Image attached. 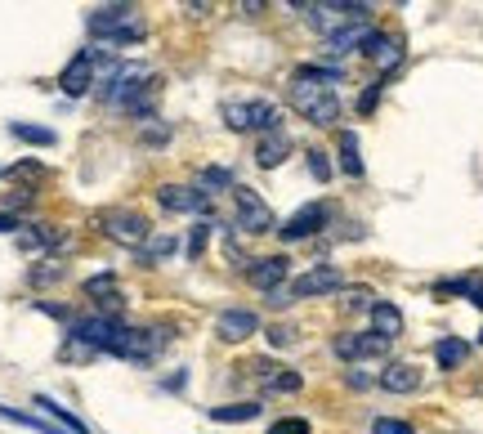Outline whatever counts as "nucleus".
Segmentation results:
<instances>
[{
	"label": "nucleus",
	"mask_w": 483,
	"mask_h": 434,
	"mask_svg": "<svg viewBox=\"0 0 483 434\" xmlns=\"http://www.w3.org/2000/svg\"><path fill=\"white\" fill-rule=\"evenodd\" d=\"M341 72H327V68H314L305 63L296 77H291V108L300 116H309L314 125H332L341 116V99H336V86Z\"/></svg>",
	"instance_id": "obj_1"
},
{
	"label": "nucleus",
	"mask_w": 483,
	"mask_h": 434,
	"mask_svg": "<svg viewBox=\"0 0 483 434\" xmlns=\"http://www.w3.org/2000/svg\"><path fill=\"white\" fill-rule=\"evenodd\" d=\"M90 32H95L99 41H108V45H134L148 27H143V18L134 14V5H104V9L90 14Z\"/></svg>",
	"instance_id": "obj_2"
},
{
	"label": "nucleus",
	"mask_w": 483,
	"mask_h": 434,
	"mask_svg": "<svg viewBox=\"0 0 483 434\" xmlns=\"http://www.w3.org/2000/svg\"><path fill=\"white\" fill-rule=\"evenodd\" d=\"M224 121H229V130H260V134H269V130H282L278 121V108L269 104V99H229L224 104Z\"/></svg>",
	"instance_id": "obj_3"
},
{
	"label": "nucleus",
	"mask_w": 483,
	"mask_h": 434,
	"mask_svg": "<svg viewBox=\"0 0 483 434\" xmlns=\"http://www.w3.org/2000/svg\"><path fill=\"white\" fill-rule=\"evenodd\" d=\"M309 9V23L318 27V32H327V36H336V32H345V27H359L371 18V9L367 5H345V0H336V5H305Z\"/></svg>",
	"instance_id": "obj_4"
},
{
	"label": "nucleus",
	"mask_w": 483,
	"mask_h": 434,
	"mask_svg": "<svg viewBox=\"0 0 483 434\" xmlns=\"http://www.w3.org/2000/svg\"><path fill=\"white\" fill-rule=\"evenodd\" d=\"M121 336H125V327L117 319H108V314H95V319H81V323H72V340H81L86 349H108V354H117Z\"/></svg>",
	"instance_id": "obj_5"
},
{
	"label": "nucleus",
	"mask_w": 483,
	"mask_h": 434,
	"mask_svg": "<svg viewBox=\"0 0 483 434\" xmlns=\"http://www.w3.org/2000/svg\"><path fill=\"white\" fill-rule=\"evenodd\" d=\"M166 327H125V336H121L117 354L121 358H130V363H152L161 349H166Z\"/></svg>",
	"instance_id": "obj_6"
},
{
	"label": "nucleus",
	"mask_w": 483,
	"mask_h": 434,
	"mask_svg": "<svg viewBox=\"0 0 483 434\" xmlns=\"http://www.w3.org/2000/svg\"><path fill=\"white\" fill-rule=\"evenodd\" d=\"M233 207H238V228H246V233H273V228H278L269 202H264L255 189H246V184L233 189Z\"/></svg>",
	"instance_id": "obj_7"
},
{
	"label": "nucleus",
	"mask_w": 483,
	"mask_h": 434,
	"mask_svg": "<svg viewBox=\"0 0 483 434\" xmlns=\"http://www.w3.org/2000/svg\"><path fill=\"white\" fill-rule=\"evenodd\" d=\"M99 228L113 237V242H121V246H143L148 242V219L139 216V211H104L99 216Z\"/></svg>",
	"instance_id": "obj_8"
},
{
	"label": "nucleus",
	"mask_w": 483,
	"mask_h": 434,
	"mask_svg": "<svg viewBox=\"0 0 483 434\" xmlns=\"http://www.w3.org/2000/svg\"><path fill=\"white\" fill-rule=\"evenodd\" d=\"M341 269L332 264H318V269H305L296 282H291V300H314V296H327V291H341Z\"/></svg>",
	"instance_id": "obj_9"
},
{
	"label": "nucleus",
	"mask_w": 483,
	"mask_h": 434,
	"mask_svg": "<svg viewBox=\"0 0 483 434\" xmlns=\"http://www.w3.org/2000/svg\"><path fill=\"white\" fill-rule=\"evenodd\" d=\"M336 358H345V363H359V358H380L385 349H389V340L385 336H376V331H345V336H336Z\"/></svg>",
	"instance_id": "obj_10"
},
{
	"label": "nucleus",
	"mask_w": 483,
	"mask_h": 434,
	"mask_svg": "<svg viewBox=\"0 0 483 434\" xmlns=\"http://www.w3.org/2000/svg\"><path fill=\"white\" fill-rule=\"evenodd\" d=\"M59 86H63V95H72V99H81L90 86H95V54L90 50H81V54H72V63L63 68V77H59Z\"/></svg>",
	"instance_id": "obj_11"
},
{
	"label": "nucleus",
	"mask_w": 483,
	"mask_h": 434,
	"mask_svg": "<svg viewBox=\"0 0 483 434\" xmlns=\"http://www.w3.org/2000/svg\"><path fill=\"white\" fill-rule=\"evenodd\" d=\"M323 224H327V207H323V202H309V207H300L296 216L287 219L278 233H282L287 242H305V237H314Z\"/></svg>",
	"instance_id": "obj_12"
},
{
	"label": "nucleus",
	"mask_w": 483,
	"mask_h": 434,
	"mask_svg": "<svg viewBox=\"0 0 483 434\" xmlns=\"http://www.w3.org/2000/svg\"><path fill=\"white\" fill-rule=\"evenodd\" d=\"M157 202H161L166 211H179V216H193V211H211L206 193H197V189H184V184H161V189H157Z\"/></svg>",
	"instance_id": "obj_13"
},
{
	"label": "nucleus",
	"mask_w": 483,
	"mask_h": 434,
	"mask_svg": "<svg viewBox=\"0 0 483 434\" xmlns=\"http://www.w3.org/2000/svg\"><path fill=\"white\" fill-rule=\"evenodd\" d=\"M287 273H291V264L282 260V255H264V260H255L251 269H246V278L260 287V291H282V282H287Z\"/></svg>",
	"instance_id": "obj_14"
},
{
	"label": "nucleus",
	"mask_w": 483,
	"mask_h": 434,
	"mask_svg": "<svg viewBox=\"0 0 483 434\" xmlns=\"http://www.w3.org/2000/svg\"><path fill=\"white\" fill-rule=\"evenodd\" d=\"M287 152H291V139H287V130H269V134H260V143H255V162H260L264 171L282 166V162H287Z\"/></svg>",
	"instance_id": "obj_15"
},
{
	"label": "nucleus",
	"mask_w": 483,
	"mask_h": 434,
	"mask_svg": "<svg viewBox=\"0 0 483 434\" xmlns=\"http://www.w3.org/2000/svg\"><path fill=\"white\" fill-rule=\"evenodd\" d=\"M215 331H220V340H246V336L260 331V319H255L251 309H224Z\"/></svg>",
	"instance_id": "obj_16"
},
{
	"label": "nucleus",
	"mask_w": 483,
	"mask_h": 434,
	"mask_svg": "<svg viewBox=\"0 0 483 434\" xmlns=\"http://www.w3.org/2000/svg\"><path fill=\"white\" fill-rule=\"evenodd\" d=\"M362 54H367V59H371L376 68H385V72H389V68H398V59H403L398 41H389L385 32H371V36L362 41Z\"/></svg>",
	"instance_id": "obj_17"
},
{
	"label": "nucleus",
	"mask_w": 483,
	"mask_h": 434,
	"mask_svg": "<svg viewBox=\"0 0 483 434\" xmlns=\"http://www.w3.org/2000/svg\"><path fill=\"white\" fill-rule=\"evenodd\" d=\"M380 390H389V394H412V390H421V372H416L412 363H389V367L380 372Z\"/></svg>",
	"instance_id": "obj_18"
},
{
	"label": "nucleus",
	"mask_w": 483,
	"mask_h": 434,
	"mask_svg": "<svg viewBox=\"0 0 483 434\" xmlns=\"http://www.w3.org/2000/svg\"><path fill=\"white\" fill-rule=\"evenodd\" d=\"M371 327H376V336L394 340V336L403 331V314H398V305H389V300H376V305H371Z\"/></svg>",
	"instance_id": "obj_19"
},
{
	"label": "nucleus",
	"mask_w": 483,
	"mask_h": 434,
	"mask_svg": "<svg viewBox=\"0 0 483 434\" xmlns=\"http://www.w3.org/2000/svg\"><path fill=\"white\" fill-rule=\"evenodd\" d=\"M139 251H143L148 264H161V260H170V255L179 251V242H175V233H148V242H143Z\"/></svg>",
	"instance_id": "obj_20"
},
{
	"label": "nucleus",
	"mask_w": 483,
	"mask_h": 434,
	"mask_svg": "<svg viewBox=\"0 0 483 434\" xmlns=\"http://www.w3.org/2000/svg\"><path fill=\"white\" fill-rule=\"evenodd\" d=\"M305 381H300V372H291V367H269L264 372V390L269 394H296Z\"/></svg>",
	"instance_id": "obj_21"
},
{
	"label": "nucleus",
	"mask_w": 483,
	"mask_h": 434,
	"mask_svg": "<svg viewBox=\"0 0 483 434\" xmlns=\"http://www.w3.org/2000/svg\"><path fill=\"white\" fill-rule=\"evenodd\" d=\"M371 36V27L359 23V27H345V32H336V36H327V50L332 54H350V50H362V41Z\"/></svg>",
	"instance_id": "obj_22"
},
{
	"label": "nucleus",
	"mask_w": 483,
	"mask_h": 434,
	"mask_svg": "<svg viewBox=\"0 0 483 434\" xmlns=\"http://www.w3.org/2000/svg\"><path fill=\"white\" fill-rule=\"evenodd\" d=\"M466 354H470V345H466V340H457V336H448V340H439V345H434V358H439V367H443V372H452L457 363H466Z\"/></svg>",
	"instance_id": "obj_23"
},
{
	"label": "nucleus",
	"mask_w": 483,
	"mask_h": 434,
	"mask_svg": "<svg viewBox=\"0 0 483 434\" xmlns=\"http://www.w3.org/2000/svg\"><path fill=\"white\" fill-rule=\"evenodd\" d=\"M341 171L345 175H362V157H359V134L354 130H341Z\"/></svg>",
	"instance_id": "obj_24"
},
{
	"label": "nucleus",
	"mask_w": 483,
	"mask_h": 434,
	"mask_svg": "<svg viewBox=\"0 0 483 434\" xmlns=\"http://www.w3.org/2000/svg\"><path fill=\"white\" fill-rule=\"evenodd\" d=\"M36 408H45V412H50V421H54V426H63V430H68V434H86V426H81V421H77V417H72L68 408H59L54 399H45V394H36Z\"/></svg>",
	"instance_id": "obj_25"
},
{
	"label": "nucleus",
	"mask_w": 483,
	"mask_h": 434,
	"mask_svg": "<svg viewBox=\"0 0 483 434\" xmlns=\"http://www.w3.org/2000/svg\"><path fill=\"white\" fill-rule=\"evenodd\" d=\"M9 134H14V139H23V143H36V148H54V130H45V125L14 121V125H9Z\"/></svg>",
	"instance_id": "obj_26"
},
{
	"label": "nucleus",
	"mask_w": 483,
	"mask_h": 434,
	"mask_svg": "<svg viewBox=\"0 0 483 434\" xmlns=\"http://www.w3.org/2000/svg\"><path fill=\"white\" fill-rule=\"evenodd\" d=\"M211 417L224 421V426H233V421H255V417H260V403H224V408H211Z\"/></svg>",
	"instance_id": "obj_27"
},
{
	"label": "nucleus",
	"mask_w": 483,
	"mask_h": 434,
	"mask_svg": "<svg viewBox=\"0 0 483 434\" xmlns=\"http://www.w3.org/2000/svg\"><path fill=\"white\" fill-rule=\"evenodd\" d=\"M197 180H202V189H211V193H220V189H229V193H233V175H229L224 166H211V171H202Z\"/></svg>",
	"instance_id": "obj_28"
},
{
	"label": "nucleus",
	"mask_w": 483,
	"mask_h": 434,
	"mask_svg": "<svg viewBox=\"0 0 483 434\" xmlns=\"http://www.w3.org/2000/svg\"><path fill=\"white\" fill-rule=\"evenodd\" d=\"M269 434H309V421L305 417H282V421H273Z\"/></svg>",
	"instance_id": "obj_29"
},
{
	"label": "nucleus",
	"mask_w": 483,
	"mask_h": 434,
	"mask_svg": "<svg viewBox=\"0 0 483 434\" xmlns=\"http://www.w3.org/2000/svg\"><path fill=\"white\" fill-rule=\"evenodd\" d=\"M206 237H211V228H206V224H197V228H193V237H188V260H202Z\"/></svg>",
	"instance_id": "obj_30"
},
{
	"label": "nucleus",
	"mask_w": 483,
	"mask_h": 434,
	"mask_svg": "<svg viewBox=\"0 0 483 434\" xmlns=\"http://www.w3.org/2000/svg\"><path fill=\"white\" fill-rule=\"evenodd\" d=\"M63 273H68V264H45V269H32V282L45 287V282H59Z\"/></svg>",
	"instance_id": "obj_31"
},
{
	"label": "nucleus",
	"mask_w": 483,
	"mask_h": 434,
	"mask_svg": "<svg viewBox=\"0 0 483 434\" xmlns=\"http://www.w3.org/2000/svg\"><path fill=\"white\" fill-rule=\"evenodd\" d=\"M309 171H314V180H332V162H327V152H309Z\"/></svg>",
	"instance_id": "obj_32"
},
{
	"label": "nucleus",
	"mask_w": 483,
	"mask_h": 434,
	"mask_svg": "<svg viewBox=\"0 0 483 434\" xmlns=\"http://www.w3.org/2000/svg\"><path fill=\"white\" fill-rule=\"evenodd\" d=\"M371 434H412V426H407V421H394V417H380V421L371 426Z\"/></svg>",
	"instance_id": "obj_33"
},
{
	"label": "nucleus",
	"mask_w": 483,
	"mask_h": 434,
	"mask_svg": "<svg viewBox=\"0 0 483 434\" xmlns=\"http://www.w3.org/2000/svg\"><path fill=\"white\" fill-rule=\"evenodd\" d=\"M291 340H296V331H291V327H269V345H278V349H282V345H291Z\"/></svg>",
	"instance_id": "obj_34"
},
{
	"label": "nucleus",
	"mask_w": 483,
	"mask_h": 434,
	"mask_svg": "<svg viewBox=\"0 0 483 434\" xmlns=\"http://www.w3.org/2000/svg\"><path fill=\"white\" fill-rule=\"evenodd\" d=\"M376 95H380V86H371V90L362 95V99H359V112H371V108H376Z\"/></svg>",
	"instance_id": "obj_35"
},
{
	"label": "nucleus",
	"mask_w": 483,
	"mask_h": 434,
	"mask_svg": "<svg viewBox=\"0 0 483 434\" xmlns=\"http://www.w3.org/2000/svg\"><path fill=\"white\" fill-rule=\"evenodd\" d=\"M367 300H371V296H367V291H350V300H345V305H350V309H362V305H367Z\"/></svg>",
	"instance_id": "obj_36"
},
{
	"label": "nucleus",
	"mask_w": 483,
	"mask_h": 434,
	"mask_svg": "<svg viewBox=\"0 0 483 434\" xmlns=\"http://www.w3.org/2000/svg\"><path fill=\"white\" fill-rule=\"evenodd\" d=\"M14 228H23L14 216H0V233H14Z\"/></svg>",
	"instance_id": "obj_37"
}]
</instances>
